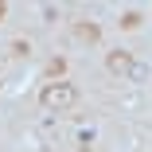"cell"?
<instances>
[{
    "label": "cell",
    "instance_id": "6",
    "mask_svg": "<svg viewBox=\"0 0 152 152\" xmlns=\"http://www.w3.org/2000/svg\"><path fill=\"white\" fill-rule=\"evenodd\" d=\"M4 12H8V4H4V0H0V20H4Z\"/></svg>",
    "mask_w": 152,
    "mask_h": 152
},
{
    "label": "cell",
    "instance_id": "3",
    "mask_svg": "<svg viewBox=\"0 0 152 152\" xmlns=\"http://www.w3.org/2000/svg\"><path fill=\"white\" fill-rule=\"evenodd\" d=\"M74 35H78L82 43H98V39H102V27L90 23V20H78V23H74Z\"/></svg>",
    "mask_w": 152,
    "mask_h": 152
},
{
    "label": "cell",
    "instance_id": "4",
    "mask_svg": "<svg viewBox=\"0 0 152 152\" xmlns=\"http://www.w3.org/2000/svg\"><path fill=\"white\" fill-rule=\"evenodd\" d=\"M63 74H66V58H51V63L43 66V78H47V82H58Z\"/></svg>",
    "mask_w": 152,
    "mask_h": 152
},
{
    "label": "cell",
    "instance_id": "5",
    "mask_svg": "<svg viewBox=\"0 0 152 152\" xmlns=\"http://www.w3.org/2000/svg\"><path fill=\"white\" fill-rule=\"evenodd\" d=\"M121 27H125V31H133V27H140V12H129V16H121Z\"/></svg>",
    "mask_w": 152,
    "mask_h": 152
},
{
    "label": "cell",
    "instance_id": "1",
    "mask_svg": "<svg viewBox=\"0 0 152 152\" xmlns=\"http://www.w3.org/2000/svg\"><path fill=\"white\" fill-rule=\"evenodd\" d=\"M39 102H43V109H70L74 102H78V90L66 82V78H58V82H47L43 90H39Z\"/></svg>",
    "mask_w": 152,
    "mask_h": 152
},
{
    "label": "cell",
    "instance_id": "2",
    "mask_svg": "<svg viewBox=\"0 0 152 152\" xmlns=\"http://www.w3.org/2000/svg\"><path fill=\"white\" fill-rule=\"evenodd\" d=\"M105 66H109L113 74H133V55H129V51H109Z\"/></svg>",
    "mask_w": 152,
    "mask_h": 152
}]
</instances>
